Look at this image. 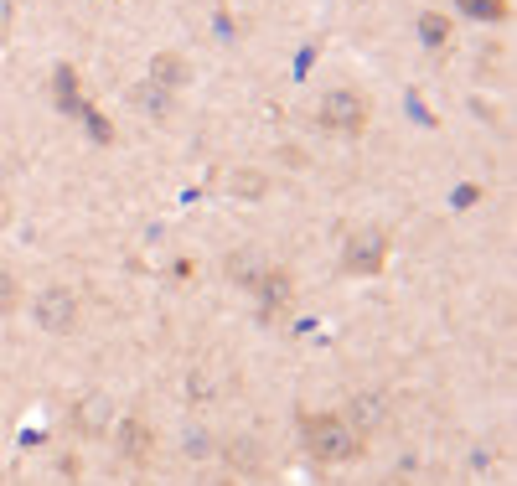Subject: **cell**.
I'll return each mask as SVG.
<instances>
[{"label":"cell","mask_w":517,"mask_h":486,"mask_svg":"<svg viewBox=\"0 0 517 486\" xmlns=\"http://www.w3.org/2000/svg\"><path fill=\"white\" fill-rule=\"evenodd\" d=\"M306 450L316 461H347L357 445H352V430L342 424V414H311L306 419Z\"/></svg>","instance_id":"1"},{"label":"cell","mask_w":517,"mask_h":486,"mask_svg":"<svg viewBox=\"0 0 517 486\" xmlns=\"http://www.w3.org/2000/svg\"><path fill=\"white\" fill-rule=\"evenodd\" d=\"M37 316H42L47 331H68V326H73V295H68V290H47V295L37 300Z\"/></svg>","instance_id":"2"},{"label":"cell","mask_w":517,"mask_h":486,"mask_svg":"<svg viewBox=\"0 0 517 486\" xmlns=\"http://www.w3.org/2000/svg\"><path fill=\"white\" fill-rule=\"evenodd\" d=\"M342 119H347V125H362V104L347 94V99H337V94H331L326 99V125H342Z\"/></svg>","instance_id":"3"}]
</instances>
